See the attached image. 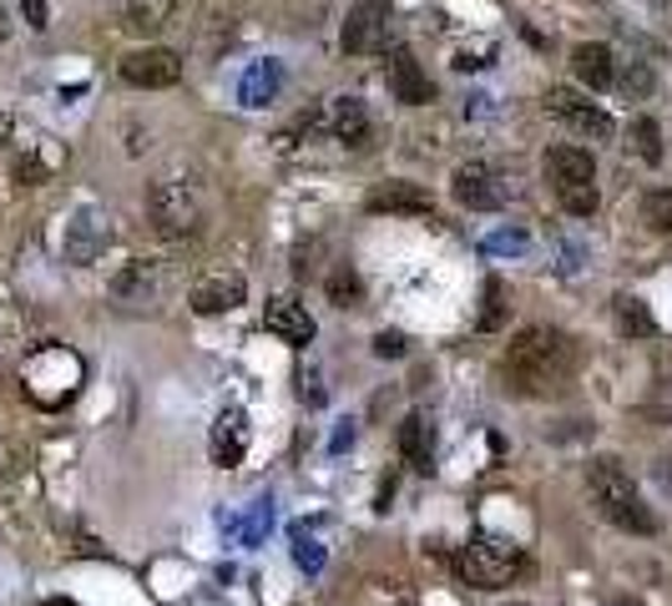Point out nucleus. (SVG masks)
<instances>
[{
  "label": "nucleus",
  "mask_w": 672,
  "mask_h": 606,
  "mask_svg": "<svg viewBox=\"0 0 672 606\" xmlns=\"http://www.w3.org/2000/svg\"><path fill=\"white\" fill-rule=\"evenodd\" d=\"M505 390L526 394V400H546V394H562L576 374V344L572 333L552 329V323H526V329L505 344L501 359Z\"/></svg>",
  "instance_id": "obj_1"
},
{
  "label": "nucleus",
  "mask_w": 672,
  "mask_h": 606,
  "mask_svg": "<svg viewBox=\"0 0 672 606\" xmlns=\"http://www.w3.org/2000/svg\"><path fill=\"white\" fill-rule=\"evenodd\" d=\"M587 480H591V500H597V511L607 515L617 531H632V535H658L662 531L658 511L637 496L632 476L622 470V460H617V455H597V460H591V470H587Z\"/></svg>",
  "instance_id": "obj_2"
},
{
  "label": "nucleus",
  "mask_w": 672,
  "mask_h": 606,
  "mask_svg": "<svg viewBox=\"0 0 672 606\" xmlns=\"http://www.w3.org/2000/svg\"><path fill=\"white\" fill-rule=\"evenodd\" d=\"M147 217H152L157 238L168 243H188L207 227V202L203 188L192 178H157L147 188Z\"/></svg>",
  "instance_id": "obj_3"
},
{
  "label": "nucleus",
  "mask_w": 672,
  "mask_h": 606,
  "mask_svg": "<svg viewBox=\"0 0 672 606\" xmlns=\"http://www.w3.org/2000/svg\"><path fill=\"white\" fill-rule=\"evenodd\" d=\"M456 571L460 582L476 586V592H501L511 586L516 576H526V551L505 535H491V531H476L466 546L456 551Z\"/></svg>",
  "instance_id": "obj_4"
},
{
  "label": "nucleus",
  "mask_w": 672,
  "mask_h": 606,
  "mask_svg": "<svg viewBox=\"0 0 672 606\" xmlns=\"http://www.w3.org/2000/svg\"><path fill=\"white\" fill-rule=\"evenodd\" d=\"M21 390H25V400L41 404V410H61V404L82 390V359L66 344L36 349V354L21 364Z\"/></svg>",
  "instance_id": "obj_5"
},
{
  "label": "nucleus",
  "mask_w": 672,
  "mask_h": 606,
  "mask_svg": "<svg viewBox=\"0 0 672 606\" xmlns=\"http://www.w3.org/2000/svg\"><path fill=\"white\" fill-rule=\"evenodd\" d=\"M344 56H380L390 46V0H354L339 31Z\"/></svg>",
  "instance_id": "obj_6"
},
{
  "label": "nucleus",
  "mask_w": 672,
  "mask_h": 606,
  "mask_svg": "<svg viewBox=\"0 0 672 606\" xmlns=\"http://www.w3.org/2000/svg\"><path fill=\"white\" fill-rule=\"evenodd\" d=\"M117 72L127 86L137 92H162V86H178L182 82V56L172 46H142V51H127L117 61Z\"/></svg>",
  "instance_id": "obj_7"
},
{
  "label": "nucleus",
  "mask_w": 672,
  "mask_h": 606,
  "mask_svg": "<svg viewBox=\"0 0 672 606\" xmlns=\"http://www.w3.org/2000/svg\"><path fill=\"white\" fill-rule=\"evenodd\" d=\"M450 192H456L460 208H470V213H495V208H505V178L495 172L491 162H460L456 178H450Z\"/></svg>",
  "instance_id": "obj_8"
},
{
  "label": "nucleus",
  "mask_w": 672,
  "mask_h": 606,
  "mask_svg": "<svg viewBox=\"0 0 672 606\" xmlns=\"http://www.w3.org/2000/svg\"><path fill=\"white\" fill-rule=\"evenodd\" d=\"M192 313H203V319H217V313H233L238 304H248V278L238 268H207L188 294Z\"/></svg>",
  "instance_id": "obj_9"
},
{
  "label": "nucleus",
  "mask_w": 672,
  "mask_h": 606,
  "mask_svg": "<svg viewBox=\"0 0 672 606\" xmlns=\"http://www.w3.org/2000/svg\"><path fill=\"white\" fill-rule=\"evenodd\" d=\"M546 111H552L556 121H566V127H576L582 137H597V142H607V137L617 131V121L607 117L597 102H587L582 92H572V86H552V92H546Z\"/></svg>",
  "instance_id": "obj_10"
},
{
  "label": "nucleus",
  "mask_w": 672,
  "mask_h": 606,
  "mask_svg": "<svg viewBox=\"0 0 672 606\" xmlns=\"http://www.w3.org/2000/svg\"><path fill=\"white\" fill-rule=\"evenodd\" d=\"M264 329L274 333V339H284V344L303 349V344H313L319 323H313L309 304H299V298L278 294V298H268V304H264Z\"/></svg>",
  "instance_id": "obj_11"
},
{
  "label": "nucleus",
  "mask_w": 672,
  "mask_h": 606,
  "mask_svg": "<svg viewBox=\"0 0 672 606\" xmlns=\"http://www.w3.org/2000/svg\"><path fill=\"white\" fill-rule=\"evenodd\" d=\"M390 96H395V102H405V107H430L435 102V82L430 76H425V66L420 61H415V51H390Z\"/></svg>",
  "instance_id": "obj_12"
},
{
  "label": "nucleus",
  "mask_w": 672,
  "mask_h": 606,
  "mask_svg": "<svg viewBox=\"0 0 672 606\" xmlns=\"http://www.w3.org/2000/svg\"><path fill=\"white\" fill-rule=\"evenodd\" d=\"M541 172H546V182H552L556 192L587 188V182H597V157H591L587 147H552L546 162H541Z\"/></svg>",
  "instance_id": "obj_13"
},
{
  "label": "nucleus",
  "mask_w": 672,
  "mask_h": 606,
  "mask_svg": "<svg viewBox=\"0 0 672 606\" xmlns=\"http://www.w3.org/2000/svg\"><path fill=\"white\" fill-rule=\"evenodd\" d=\"M329 131H334L344 147H370L374 142V121H370V107H364L360 96H334L329 102Z\"/></svg>",
  "instance_id": "obj_14"
},
{
  "label": "nucleus",
  "mask_w": 672,
  "mask_h": 606,
  "mask_svg": "<svg viewBox=\"0 0 672 606\" xmlns=\"http://www.w3.org/2000/svg\"><path fill=\"white\" fill-rule=\"evenodd\" d=\"M370 213H399V217H430L435 198L420 182H380L370 192Z\"/></svg>",
  "instance_id": "obj_15"
},
{
  "label": "nucleus",
  "mask_w": 672,
  "mask_h": 606,
  "mask_svg": "<svg viewBox=\"0 0 672 606\" xmlns=\"http://www.w3.org/2000/svg\"><path fill=\"white\" fill-rule=\"evenodd\" d=\"M243 455H248V415L233 404L213 419V465L233 470V465H243Z\"/></svg>",
  "instance_id": "obj_16"
},
{
  "label": "nucleus",
  "mask_w": 672,
  "mask_h": 606,
  "mask_svg": "<svg viewBox=\"0 0 672 606\" xmlns=\"http://www.w3.org/2000/svg\"><path fill=\"white\" fill-rule=\"evenodd\" d=\"M572 72L582 86H591V92H607V86H617V56L607 41H582V46L572 51Z\"/></svg>",
  "instance_id": "obj_17"
},
{
  "label": "nucleus",
  "mask_w": 672,
  "mask_h": 606,
  "mask_svg": "<svg viewBox=\"0 0 672 606\" xmlns=\"http://www.w3.org/2000/svg\"><path fill=\"white\" fill-rule=\"evenodd\" d=\"M111 294H117L121 304H152V298L162 294V268H157L152 258H132L117 278H111Z\"/></svg>",
  "instance_id": "obj_18"
},
{
  "label": "nucleus",
  "mask_w": 672,
  "mask_h": 606,
  "mask_svg": "<svg viewBox=\"0 0 672 606\" xmlns=\"http://www.w3.org/2000/svg\"><path fill=\"white\" fill-rule=\"evenodd\" d=\"M172 15H178V0H121L117 6L121 31L132 36H157L162 25H172Z\"/></svg>",
  "instance_id": "obj_19"
},
{
  "label": "nucleus",
  "mask_w": 672,
  "mask_h": 606,
  "mask_svg": "<svg viewBox=\"0 0 672 606\" xmlns=\"http://www.w3.org/2000/svg\"><path fill=\"white\" fill-rule=\"evenodd\" d=\"M61 162H66V152H61L56 142H25V152L11 162V178L21 182V188H41V182L56 178Z\"/></svg>",
  "instance_id": "obj_20"
},
{
  "label": "nucleus",
  "mask_w": 672,
  "mask_h": 606,
  "mask_svg": "<svg viewBox=\"0 0 672 606\" xmlns=\"http://www.w3.org/2000/svg\"><path fill=\"white\" fill-rule=\"evenodd\" d=\"M399 455H405L420 476L435 470V429L425 415H405V425H399Z\"/></svg>",
  "instance_id": "obj_21"
},
{
  "label": "nucleus",
  "mask_w": 672,
  "mask_h": 606,
  "mask_svg": "<svg viewBox=\"0 0 672 606\" xmlns=\"http://www.w3.org/2000/svg\"><path fill=\"white\" fill-rule=\"evenodd\" d=\"M278 92H284V66H278L274 56H268V61H253L248 76L238 82V102H243V107H268Z\"/></svg>",
  "instance_id": "obj_22"
},
{
  "label": "nucleus",
  "mask_w": 672,
  "mask_h": 606,
  "mask_svg": "<svg viewBox=\"0 0 672 606\" xmlns=\"http://www.w3.org/2000/svg\"><path fill=\"white\" fill-rule=\"evenodd\" d=\"M612 313H617V329H622L627 339H652V333H658V319H652V309L637 294H617Z\"/></svg>",
  "instance_id": "obj_23"
},
{
  "label": "nucleus",
  "mask_w": 672,
  "mask_h": 606,
  "mask_svg": "<svg viewBox=\"0 0 672 606\" xmlns=\"http://www.w3.org/2000/svg\"><path fill=\"white\" fill-rule=\"evenodd\" d=\"M632 152L642 157V162H652V167L662 162V127L652 117H637L632 121Z\"/></svg>",
  "instance_id": "obj_24"
},
{
  "label": "nucleus",
  "mask_w": 672,
  "mask_h": 606,
  "mask_svg": "<svg viewBox=\"0 0 672 606\" xmlns=\"http://www.w3.org/2000/svg\"><path fill=\"white\" fill-rule=\"evenodd\" d=\"M642 223H648L652 233H672V188H652L648 198H642Z\"/></svg>",
  "instance_id": "obj_25"
},
{
  "label": "nucleus",
  "mask_w": 672,
  "mask_h": 606,
  "mask_svg": "<svg viewBox=\"0 0 672 606\" xmlns=\"http://www.w3.org/2000/svg\"><path fill=\"white\" fill-rule=\"evenodd\" d=\"M294 561H299L309 576L324 571V546H319V535H309V525H294Z\"/></svg>",
  "instance_id": "obj_26"
},
{
  "label": "nucleus",
  "mask_w": 672,
  "mask_h": 606,
  "mask_svg": "<svg viewBox=\"0 0 672 606\" xmlns=\"http://www.w3.org/2000/svg\"><path fill=\"white\" fill-rule=\"evenodd\" d=\"M360 294H364L360 274H354V268H349V263H339L334 274H329V298H334L339 309H349V304H360Z\"/></svg>",
  "instance_id": "obj_27"
},
{
  "label": "nucleus",
  "mask_w": 672,
  "mask_h": 606,
  "mask_svg": "<svg viewBox=\"0 0 672 606\" xmlns=\"http://www.w3.org/2000/svg\"><path fill=\"white\" fill-rule=\"evenodd\" d=\"M556 202H562V213H572V217H591L601 198H597V182H587V188H562Z\"/></svg>",
  "instance_id": "obj_28"
},
{
  "label": "nucleus",
  "mask_w": 672,
  "mask_h": 606,
  "mask_svg": "<svg viewBox=\"0 0 672 606\" xmlns=\"http://www.w3.org/2000/svg\"><path fill=\"white\" fill-rule=\"evenodd\" d=\"M505 323V288L501 278H486V309H480V329H501Z\"/></svg>",
  "instance_id": "obj_29"
},
{
  "label": "nucleus",
  "mask_w": 672,
  "mask_h": 606,
  "mask_svg": "<svg viewBox=\"0 0 672 606\" xmlns=\"http://www.w3.org/2000/svg\"><path fill=\"white\" fill-rule=\"evenodd\" d=\"M617 82H622V92L627 96H648L652 92V72H648V66H642V61H632V66H627V72H617Z\"/></svg>",
  "instance_id": "obj_30"
},
{
  "label": "nucleus",
  "mask_w": 672,
  "mask_h": 606,
  "mask_svg": "<svg viewBox=\"0 0 672 606\" xmlns=\"http://www.w3.org/2000/svg\"><path fill=\"white\" fill-rule=\"evenodd\" d=\"M405 333H395V329H384V333H374V354L380 359H405Z\"/></svg>",
  "instance_id": "obj_31"
},
{
  "label": "nucleus",
  "mask_w": 672,
  "mask_h": 606,
  "mask_svg": "<svg viewBox=\"0 0 672 606\" xmlns=\"http://www.w3.org/2000/svg\"><path fill=\"white\" fill-rule=\"evenodd\" d=\"M486 253H526V233H516V227H505V233L486 238Z\"/></svg>",
  "instance_id": "obj_32"
},
{
  "label": "nucleus",
  "mask_w": 672,
  "mask_h": 606,
  "mask_svg": "<svg viewBox=\"0 0 672 606\" xmlns=\"http://www.w3.org/2000/svg\"><path fill=\"white\" fill-rule=\"evenodd\" d=\"M21 15L31 31H46L51 25V11H46V0H21Z\"/></svg>",
  "instance_id": "obj_33"
},
{
  "label": "nucleus",
  "mask_w": 672,
  "mask_h": 606,
  "mask_svg": "<svg viewBox=\"0 0 672 606\" xmlns=\"http://www.w3.org/2000/svg\"><path fill=\"white\" fill-rule=\"evenodd\" d=\"M11 137H15V117H11V111H0V152L11 147Z\"/></svg>",
  "instance_id": "obj_34"
},
{
  "label": "nucleus",
  "mask_w": 672,
  "mask_h": 606,
  "mask_svg": "<svg viewBox=\"0 0 672 606\" xmlns=\"http://www.w3.org/2000/svg\"><path fill=\"white\" fill-rule=\"evenodd\" d=\"M6 41H11V11L0 6V46H6Z\"/></svg>",
  "instance_id": "obj_35"
},
{
  "label": "nucleus",
  "mask_w": 672,
  "mask_h": 606,
  "mask_svg": "<svg viewBox=\"0 0 672 606\" xmlns=\"http://www.w3.org/2000/svg\"><path fill=\"white\" fill-rule=\"evenodd\" d=\"M607 606H642V602H637V596H612Z\"/></svg>",
  "instance_id": "obj_36"
},
{
  "label": "nucleus",
  "mask_w": 672,
  "mask_h": 606,
  "mask_svg": "<svg viewBox=\"0 0 672 606\" xmlns=\"http://www.w3.org/2000/svg\"><path fill=\"white\" fill-rule=\"evenodd\" d=\"M46 606H76V602H66V596H51V602Z\"/></svg>",
  "instance_id": "obj_37"
},
{
  "label": "nucleus",
  "mask_w": 672,
  "mask_h": 606,
  "mask_svg": "<svg viewBox=\"0 0 672 606\" xmlns=\"http://www.w3.org/2000/svg\"><path fill=\"white\" fill-rule=\"evenodd\" d=\"M511 606H526V602H511Z\"/></svg>",
  "instance_id": "obj_38"
}]
</instances>
